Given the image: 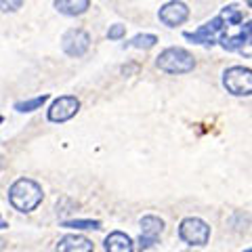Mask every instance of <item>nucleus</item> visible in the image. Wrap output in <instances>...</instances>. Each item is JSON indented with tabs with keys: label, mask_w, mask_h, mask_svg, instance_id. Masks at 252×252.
<instances>
[{
	"label": "nucleus",
	"mask_w": 252,
	"mask_h": 252,
	"mask_svg": "<svg viewBox=\"0 0 252 252\" xmlns=\"http://www.w3.org/2000/svg\"><path fill=\"white\" fill-rule=\"evenodd\" d=\"M78 109H80V101H78L74 94H63V97H57L51 103L49 107V120L51 122H67L72 120V118L78 114Z\"/></svg>",
	"instance_id": "423d86ee"
},
{
	"label": "nucleus",
	"mask_w": 252,
	"mask_h": 252,
	"mask_svg": "<svg viewBox=\"0 0 252 252\" xmlns=\"http://www.w3.org/2000/svg\"><path fill=\"white\" fill-rule=\"evenodd\" d=\"M105 252H135V244L124 231H112L105 238Z\"/></svg>",
	"instance_id": "f8f14e48"
},
{
	"label": "nucleus",
	"mask_w": 252,
	"mask_h": 252,
	"mask_svg": "<svg viewBox=\"0 0 252 252\" xmlns=\"http://www.w3.org/2000/svg\"><path fill=\"white\" fill-rule=\"evenodd\" d=\"M164 231V220L160 217L147 215L141 219V238H139V248L145 250L149 246H154L160 238V233Z\"/></svg>",
	"instance_id": "6e6552de"
},
{
	"label": "nucleus",
	"mask_w": 252,
	"mask_h": 252,
	"mask_svg": "<svg viewBox=\"0 0 252 252\" xmlns=\"http://www.w3.org/2000/svg\"><path fill=\"white\" fill-rule=\"evenodd\" d=\"M156 65L166 74H189L195 67V59L191 53L181 46H170L158 55Z\"/></svg>",
	"instance_id": "f03ea898"
},
{
	"label": "nucleus",
	"mask_w": 252,
	"mask_h": 252,
	"mask_svg": "<svg viewBox=\"0 0 252 252\" xmlns=\"http://www.w3.org/2000/svg\"><path fill=\"white\" fill-rule=\"evenodd\" d=\"M55 252H94V246L89 238L76 233H67L57 242Z\"/></svg>",
	"instance_id": "9d476101"
},
{
	"label": "nucleus",
	"mask_w": 252,
	"mask_h": 252,
	"mask_svg": "<svg viewBox=\"0 0 252 252\" xmlns=\"http://www.w3.org/2000/svg\"><path fill=\"white\" fill-rule=\"evenodd\" d=\"M252 42V21H246L240 30V34L235 36H220V44L225 51H240L242 46H246Z\"/></svg>",
	"instance_id": "9b49d317"
},
{
	"label": "nucleus",
	"mask_w": 252,
	"mask_h": 252,
	"mask_svg": "<svg viewBox=\"0 0 252 252\" xmlns=\"http://www.w3.org/2000/svg\"><path fill=\"white\" fill-rule=\"evenodd\" d=\"M156 42H158V38L154 36V34H139V36H135L130 40V46L132 49H152V46H156Z\"/></svg>",
	"instance_id": "f3484780"
},
{
	"label": "nucleus",
	"mask_w": 252,
	"mask_h": 252,
	"mask_svg": "<svg viewBox=\"0 0 252 252\" xmlns=\"http://www.w3.org/2000/svg\"><path fill=\"white\" fill-rule=\"evenodd\" d=\"M220 17L225 19L227 28H229V26H238V23H242V11L238 9V4H229V6H225V9H223V15H220Z\"/></svg>",
	"instance_id": "dca6fc26"
},
{
	"label": "nucleus",
	"mask_w": 252,
	"mask_h": 252,
	"mask_svg": "<svg viewBox=\"0 0 252 252\" xmlns=\"http://www.w3.org/2000/svg\"><path fill=\"white\" fill-rule=\"evenodd\" d=\"M244 252H252V248H246V250H244Z\"/></svg>",
	"instance_id": "b1692460"
},
{
	"label": "nucleus",
	"mask_w": 252,
	"mask_h": 252,
	"mask_svg": "<svg viewBox=\"0 0 252 252\" xmlns=\"http://www.w3.org/2000/svg\"><path fill=\"white\" fill-rule=\"evenodd\" d=\"M223 86L227 89V93L235 94V97H248V94H252V69L244 65H233L225 69Z\"/></svg>",
	"instance_id": "7ed1b4c3"
},
{
	"label": "nucleus",
	"mask_w": 252,
	"mask_h": 252,
	"mask_svg": "<svg viewBox=\"0 0 252 252\" xmlns=\"http://www.w3.org/2000/svg\"><path fill=\"white\" fill-rule=\"evenodd\" d=\"M246 4L250 6V9H252V0H246Z\"/></svg>",
	"instance_id": "4be33fe9"
},
{
	"label": "nucleus",
	"mask_w": 252,
	"mask_h": 252,
	"mask_svg": "<svg viewBox=\"0 0 252 252\" xmlns=\"http://www.w3.org/2000/svg\"><path fill=\"white\" fill-rule=\"evenodd\" d=\"M4 244H6L4 240H0V252H2V250H4Z\"/></svg>",
	"instance_id": "412c9836"
},
{
	"label": "nucleus",
	"mask_w": 252,
	"mask_h": 252,
	"mask_svg": "<svg viewBox=\"0 0 252 252\" xmlns=\"http://www.w3.org/2000/svg\"><path fill=\"white\" fill-rule=\"evenodd\" d=\"M55 9L61 15H67V17H78V15H84L91 6V0H53Z\"/></svg>",
	"instance_id": "ddd939ff"
},
{
	"label": "nucleus",
	"mask_w": 252,
	"mask_h": 252,
	"mask_svg": "<svg viewBox=\"0 0 252 252\" xmlns=\"http://www.w3.org/2000/svg\"><path fill=\"white\" fill-rule=\"evenodd\" d=\"M126 36V28L122 26V23H116V26H112L107 30V38L109 40H120V38Z\"/></svg>",
	"instance_id": "6ab92c4d"
},
{
	"label": "nucleus",
	"mask_w": 252,
	"mask_h": 252,
	"mask_svg": "<svg viewBox=\"0 0 252 252\" xmlns=\"http://www.w3.org/2000/svg\"><path fill=\"white\" fill-rule=\"evenodd\" d=\"M2 122H4V118H2V116H0V124H2Z\"/></svg>",
	"instance_id": "5701e85b"
},
{
	"label": "nucleus",
	"mask_w": 252,
	"mask_h": 252,
	"mask_svg": "<svg viewBox=\"0 0 252 252\" xmlns=\"http://www.w3.org/2000/svg\"><path fill=\"white\" fill-rule=\"evenodd\" d=\"M179 238L189 246H206L210 240V227L198 217H187L179 225Z\"/></svg>",
	"instance_id": "20e7f679"
},
{
	"label": "nucleus",
	"mask_w": 252,
	"mask_h": 252,
	"mask_svg": "<svg viewBox=\"0 0 252 252\" xmlns=\"http://www.w3.org/2000/svg\"><path fill=\"white\" fill-rule=\"evenodd\" d=\"M225 28H227V23L219 15V17L210 19L208 23H204L198 32H185V38L195 42V44H212L217 38H220L225 34Z\"/></svg>",
	"instance_id": "39448f33"
},
{
	"label": "nucleus",
	"mask_w": 252,
	"mask_h": 252,
	"mask_svg": "<svg viewBox=\"0 0 252 252\" xmlns=\"http://www.w3.org/2000/svg\"><path fill=\"white\" fill-rule=\"evenodd\" d=\"M61 225L67 227V229H101V223L93 219H72V220H63Z\"/></svg>",
	"instance_id": "2eb2a0df"
},
{
	"label": "nucleus",
	"mask_w": 252,
	"mask_h": 252,
	"mask_svg": "<svg viewBox=\"0 0 252 252\" xmlns=\"http://www.w3.org/2000/svg\"><path fill=\"white\" fill-rule=\"evenodd\" d=\"M89 46H91V36L80 28L67 30L61 38V49L69 57H82L89 51Z\"/></svg>",
	"instance_id": "0eeeda50"
},
{
	"label": "nucleus",
	"mask_w": 252,
	"mask_h": 252,
	"mask_svg": "<svg viewBox=\"0 0 252 252\" xmlns=\"http://www.w3.org/2000/svg\"><path fill=\"white\" fill-rule=\"evenodd\" d=\"M26 0H0V11L2 13H15L19 11Z\"/></svg>",
	"instance_id": "a211bd4d"
},
{
	"label": "nucleus",
	"mask_w": 252,
	"mask_h": 252,
	"mask_svg": "<svg viewBox=\"0 0 252 252\" xmlns=\"http://www.w3.org/2000/svg\"><path fill=\"white\" fill-rule=\"evenodd\" d=\"M44 191L34 179H17L9 189V202L19 212H34L42 204Z\"/></svg>",
	"instance_id": "f257e3e1"
},
{
	"label": "nucleus",
	"mask_w": 252,
	"mask_h": 252,
	"mask_svg": "<svg viewBox=\"0 0 252 252\" xmlns=\"http://www.w3.org/2000/svg\"><path fill=\"white\" fill-rule=\"evenodd\" d=\"M46 101H49V94H38V97H32L26 101H17V103H15V109H17L19 114H30V112L40 109Z\"/></svg>",
	"instance_id": "4468645a"
},
{
	"label": "nucleus",
	"mask_w": 252,
	"mask_h": 252,
	"mask_svg": "<svg viewBox=\"0 0 252 252\" xmlns=\"http://www.w3.org/2000/svg\"><path fill=\"white\" fill-rule=\"evenodd\" d=\"M158 17L164 26L168 28H177L181 23H185L187 17H189V9L185 2H181V0H172V2H166L158 13Z\"/></svg>",
	"instance_id": "1a4fd4ad"
},
{
	"label": "nucleus",
	"mask_w": 252,
	"mask_h": 252,
	"mask_svg": "<svg viewBox=\"0 0 252 252\" xmlns=\"http://www.w3.org/2000/svg\"><path fill=\"white\" fill-rule=\"evenodd\" d=\"M6 227H9V223H6V220H2V219H0V229H6Z\"/></svg>",
	"instance_id": "aec40b11"
}]
</instances>
